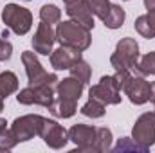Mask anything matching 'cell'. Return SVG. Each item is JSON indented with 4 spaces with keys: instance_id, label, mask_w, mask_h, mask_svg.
<instances>
[{
    "instance_id": "5bb4252c",
    "label": "cell",
    "mask_w": 155,
    "mask_h": 153,
    "mask_svg": "<svg viewBox=\"0 0 155 153\" xmlns=\"http://www.w3.org/2000/svg\"><path fill=\"white\" fill-rule=\"evenodd\" d=\"M67 15L71 20H74L76 24L87 27V29H94V13L90 9L88 0H78L74 4H67Z\"/></svg>"
},
{
    "instance_id": "2e32d148",
    "label": "cell",
    "mask_w": 155,
    "mask_h": 153,
    "mask_svg": "<svg viewBox=\"0 0 155 153\" xmlns=\"http://www.w3.org/2000/svg\"><path fill=\"white\" fill-rule=\"evenodd\" d=\"M78 110V101H71V99H63V97H56L54 103L49 106V112L54 117L60 119H69L76 114Z\"/></svg>"
},
{
    "instance_id": "ac0fdd59",
    "label": "cell",
    "mask_w": 155,
    "mask_h": 153,
    "mask_svg": "<svg viewBox=\"0 0 155 153\" xmlns=\"http://www.w3.org/2000/svg\"><path fill=\"white\" fill-rule=\"evenodd\" d=\"M112 150V132L108 128H96V139H94V151L105 153Z\"/></svg>"
},
{
    "instance_id": "d6986e66",
    "label": "cell",
    "mask_w": 155,
    "mask_h": 153,
    "mask_svg": "<svg viewBox=\"0 0 155 153\" xmlns=\"http://www.w3.org/2000/svg\"><path fill=\"white\" fill-rule=\"evenodd\" d=\"M16 90H18V77H16V74L11 72V70L2 72L0 74V96L5 99L7 96L15 94Z\"/></svg>"
},
{
    "instance_id": "d6a6232c",
    "label": "cell",
    "mask_w": 155,
    "mask_h": 153,
    "mask_svg": "<svg viewBox=\"0 0 155 153\" xmlns=\"http://www.w3.org/2000/svg\"><path fill=\"white\" fill-rule=\"evenodd\" d=\"M2 36H4V38H7V36H9V31H7V29H4V33H2Z\"/></svg>"
},
{
    "instance_id": "3957f363",
    "label": "cell",
    "mask_w": 155,
    "mask_h": 153,
    "mask_svg": "<svg viewBox=\"0 0 155 153\" xmlns=\"http://www.w3.org/2000/svg\"><path fill=\"white\" fill-rule=\"evenodd\" d=\"M2 22L15 34L24 36L29 33V29L33 25V15L29 9H25L18 4H7L2 11Z\"/></svg>"
},
{
    "instance_id": "8fae6325",
    "label": "cell",
    "mask_w": 155,
    "mask_h": 153,
    "mask_svg": "<svg viewBox=\"0 0 155 153\" xmlns=\"http://www.w3.org/2000/svg\"><path fill=\"white\" fill-rule=\"evenodd\" d=\"M69 141L76 144L74 151L81 153H96L94 151V139H96V128L88 124H74L69 132Z\"/></svg>"
},
{
    "instance_id": "7c38bea8",
    "label": "cell",
    "mask_w": 155,
    "mask_h": 153,
    "mask_svg": "<svg viewBox=\"0 0 155 153\" xmlns=\"http://www.w3.org/2000/svg\"><path fill=\"white\" fill-rule=\"evenodd\" d=\"M54 41H56V31L49 24H45V22L38 24V29L35 33V38H33V49H35V52L41 54V56H49L52 52Z\"/></svg>"
},
{
    "instance_id": "4316f807",
    "label": "cell",
    "mask_w": 155,
    "mask_h": 153,
    "mask_svg": "<svg viewBox=\"0 0 155 153\" xmlns=\"http://www.w3.org/2000/svg\"><path fill=\"white\" fill-rule=\"evenodd\" d=\"M16 144H18V141H16V137L11 130H5V132L0 133V151H9Z\"/></svg>"
},
{
    "instance_id": "1f68e13d",
    "label": "cell",
    "mask_w": 155,
    "mask_h": 153,
    "mask_svg": "<svg viewBox=\"0 0 155 153\" xmlns=\"http://www.w3.org/2000/svg\"><path fill=\"white\" fill-rule=\"evenodd\" d=\"M2 110H4V97L0 96V112H2Z\"/></svg>"
},
{
    "instance_id": "ffe728a7",
    "label": "cell",
    "mask_w": 155,
    "mask_h": 153,
    "mask_svg": "<svg viewBox=\"0 0 155 153\" xmlns=\"http://www.w3.org/2000/svg\"><path fill=\"white\" fill-rule=\"evenodd\" d=\"M71 70V76L76 77L78 81H81L83 85H87L88 81H90V76H92V69H90V65L83 60V58H79L76 63L69 69Z\"/></svg>"
},
{
    "instance_id": "f1b7e54d",
    "label": "cell",
    "mask_w": 155,
    "mask_h": 153,
    "mask_svg": "<svg viewBox=\"0 0 155 153\" xmlns=\"http://www.w3.org/2000/svg\"><path fill=\"white\" fill-rule=\"evenodd\" d=\"M144 7L148 11H153L155 9V0H144Z\"/></svg>"
},
{
    "instance_id": "7402d4cb",
    "label": "cell",
    "mask_w": 155,
    "mask_h": 153,
    "mask_svg": "<svg viewBox=\"0 0 155 153\" xmlns=\"http://www.w3.org/2000/svg\"><path fill=\"white\" fill-rule=\"evenodd\" d=\"M105 103H101V101H97V99H94V97H90L83 106H81V114L85 115V117H92V119H99V117H103L105 115Z\"/></svg>"
},
{
    "instance_id": "30bf717a",
    "label": "cell",
    "mask_w": 155,
    "mask_h": 153,
    "mask_svg": "<svg viewBox=\"0 0 155 153\" xmlns=\"http://www.w3.org/2000/svg\"><path fill=\"white\" fill-rule=\"evenodd\" d=\"M40 137H41L43 142H45L49 148H52V150H61V148L69 142V133H67V130H65L61 124H58L56 121H52V119H45V121H43Z\"/></svg>"
},
{
    "instance_id": "6da1fadb",
    "label": "cell",
    "mask_w": 155,
    "mask_h": 153,
    "mask_svg": "<svg viewBox=\"0 0 155 153\" xmlns=\"http://www.w3.org/2000/svg\"><path fill=\"white\" fill-rule=\"evenodd\" d=\"M56 41H60V45H67L83 52L90 47L92 34H90V29L76 24L74 20H67V22H58Z\"/></svg>"
},
{
    "instance_id": "44dd1931",
    "label": "cell",
    "mask_w": 155,
    "mask_h": 153,
    "mask_svg": "<svg viewBox=\"0 0 155 153\" xmlns=\"http://www.w3.org/2000/svg\"><path fill=\"white\" fill-rule=\"evenodd\" d=\"M134 72L139 74V76H155V50L144 54L139 60V63L135 65Z\"/></svg>"
},
{
    "instance_id": "ba28073f",
    "label": "cell",
    "mask_w": 155,
    "mask_h": 153,
    "mask_svg": "<svg viewBox=\"0 0 155 153\" xmlns=\"http://www.w3.org/2000/svg\"><path fill=\"white\" fill-rule=\"evenodd\" d=\"M132 139L146 151L155 144V112L143 114L132 128Z\"/></svg>"
},
{
    "instance_id": "484cf974",
    "label": "cell",
    "mask_w": 155,
    "mask_h": 153,
    "mask_svg": "<svg viewBox=\"0 0 155 153\" xmlns=\"http://www.w3.org/2000/svg\"><path fill=\"white\" fill-rule=\"evenodd\" d=\"M88 4H90V9H92L94 16H97L101 20H105V16L110 11V5H112L110 0H88Z\"/></svg>"
},
{
    "instance_id": "836d02e7",
    "label": "cell",
    "mask_w": 155,
    "mask_h": 153,
    "mask_svg": "<svg viewBox=\"0 0 155 153\" xmlns=\"http://www.w3.org/2000/svg\"><path fill=\"white\" fill-rule=\"evenodd\" d=\"M63 2H65V5H67V4H74V2H78V0H63Z\"/></svg>"
},
{
    "instance_id": "4fadbf2b",
    "label": "cell",
    "mask_w": 155,
    "mask_h": 153,
    "mask_svg": "<svg viewBox=\"0 0 155 153\" xmlns=\"http://www.w3.org/2000/svg\"><path fill=\"white\" fill-rule=\"evenodd\" d=\"M79 58H81V50L67 45H60L56 50L51 52V65L54 70H69Z\"/></svg>"
},
{
    "instance_id": "7a4b0ae2",
    "label": "cell",
    "mask_w": 155,
    "mask_h": 153,
    "mask_svg": "<svg viewBox=\"0 0 155 153\" xmlns=\"http://www.w3.org/2000/svg\"><path fill=\"white\" fill-rule=\"evenodd\" d=\"M139 63V45L134 38H123L117 41L116 50L110 56V65L116 70H134Z\"/></svg>"
},
{
    "instance_id": "e575fe53",
    "label": "cell",
    "mask_w": 155,
    "mask_h": 153,
    "mask_svg": "<svg viewBox=\"0 0 155 153\" xmlns=\"http://www.w3.org/2000/svg\"><path fill=\"white\" fill-rule=\"evenodd\" d=\"M124 2H128V0H124Z\"/></svg>"
},
{
    "instance_id": "83f0119b",
    "label": "cell",
    "mask_w": 155,
    "mask_h": 153,
    "mask_svg": "<svg viewBox=\"0 0 155 153\" xmlns=\"http://www.w3.org/2000/svg\"><path fill=\"white\" fill-rule=\"evenodd\" d=\"M11 54H13L11 41H7V38H4V36H0V61L11 60Z\"/></svg>"
},
{
    "instance_id": "8992f818",
    "label": "cell",
    "mask_w": 155,
    "mask_h": 153,
    "mask_svg": "<svg viewBox=\"0 0 155 153\" xmlns=\"http://www.w3.org/2000/svg\"><path fill=\"white\" fill-rule=\"evenodd\" d=\"M54 92H56V86H47V85L31 86L29 85L27 88H24V90L18 92L16 101L20 105H27V106L29 105H40V106L49 108L54 103V99H56Z\"/></svg>"
},
{
    "instance_id": "d590c367",
    "label": "cell",
    "mask_w": 155,
    "mask_h": 153,
    "mask_svg": "<svg viewBox=\"0 0 155 153\" xmlns=\"http://www.w3.org/2000/svg\"><path fill=\"white\" fill-rule=\"evenodd\" d=\"M153 106H155V103H153Z\"/></svg>"
},
{
    "instance_id": "cb8c5ba5",
    "label": "cell",
    "mask_w": 155,
    "mask_h": 153,
    "mask_svg": "<svg viewBox=\"0 0 155 153\" xmlns=\"http://www.w3.org/2000/svg\"><path fill=\"white\" fill-rule=\"evenodd\" d=\"M135 31L143 36V38H155V29L150 24V20L146 18V15H141L135 18Z\"/></svg>"
},
{
    "instance_id": "f546056e",
    "label": "cell",
    "mask_w": 155,
    "mask_h": 153,
    "mask_svg": "<svg viewBox=\"0 0 155 153\" xmlns=\"http://www.w3.org/2000/svg\"><path fill=\"white\" fill-rule=\"evenodd\" d=\"M146 18L150 20V24L153 25V29H155V9H153V11H148V15H146Z\"/></svg>"
},
{
    "instance_id": "277c9868",
    "label": "cell",
    "mask_w": 155,
    "mask_h": 153,
    "mask_svg": "<svg viewBox=\"0 0 155 153\" xmlns=\"http://www.w3.org/2000/svg\"><path fill=\"white\" fill-rule=\"evenodd\" d=\"M22 63L25 67V74L29 79L31 86H40V85H47V86H56L58 85V76L56 74H49L45 72V69L41 67L40 60L36 58L35 52L31 50H24L22 52Z\"/></svg>"
},
{
    "instance_id": "e0dca14e",
    "label": "cell",
    "mask_w": 155,
    "mask_h": 153,
    "mask_svg": "<svg viewBox=\"0 0 155 153\" xmlns=\"http://www.w3.org/2000/svg\"><path fill=\"white\" fill-rule=\"evenodd\" d=\"M124 20H126L124 9H123L121 5H117V4H112L108 15H107L105 20H103V24H105V27H108V29H119V27L124 24Z\"/></svg>"
},
{
    "instance_id": "4dcf8cb0",
    "label": "cell",
    "mask_w": 155,
    "mask_h": 153,
    "mask_svg": "<svg viewBox=\"0 0 155 153\" xmlns=\"http://www.w3.org/2000/svg\"><path fill=\"white\" fill-rule=\"evenodd\" d=\"M5 130H7V121L0 117V133H2V132H5Z\"/></svg>"
},
{
    "instance_id": "9a60e30c",
    "label": "cell",
    "mask_w": 155,
    "mask_h": 153,
    "mask_svg": "<svg viewBox=\"0 0 155 153\" xmlns=\"http://www.w3.org/2000/svg\"><path fill=\"white\" fill-rule=\"evenodd\" d=\"M85 85L81 81H78L76 77H65L61 81H58L56 85V97H63V99H71V101H79L81 94H83Z\"/></svg>"
},
{
    "instance_id": "d4e9b609",
    "label": "cell",
    "mask_w": 155,
    "mask_h": 153,
    "mask_svg": "<svg viewBox=\"0 0 155 153\" xmlns=\"http://www.w3.org/2000/svg\"><path fill=\"white\" fill-rule=\"evenodd\" d=\"M112 150H114L116 153H124V151H141V153H144L146 151L143 146H139L134 139H128V137L119 139V142H117Z\"/></svg>"
},
{
    "instance_id": "603a6c76",
    "label": "cell",
    "mask_w": 155,
    "mask_h": 153,
    "mask_svg": "<svg viewBox=\"0 0 155 153\" xmlns=\"http://www.w3.org/2000/svg\"><path fill=\"white\" fill-rule=\"evenodd\" d=\"M40 18H41V22L52 25V24H58V22H60L61 11H60V7L54 5V4H45V5L40 7Z\"/></svg>"
},
{
    "instance_id": "52a82bcc",
    "label": "cell",
    "mask_w": 155,
    "mask_h": 153,
    "mask_svg": "<svg viewBox=\"0 0 155 153\" xmlns=\"http://www.w3.org/2000/svg\"><path fill=\"white\" fill-rule=\"evenodd\" d=\"M88 96L105 105H119L121 103V86L114 76H103L97 85L90 86Z\"/></svg>"
},
{
    "instance_id": "5b68a950",
    "label": "cell",
    "mask_w": 155,
    "mask_h": 153,
    "mask_svg": "<svg viewBox=\"0 0 155 153\" xmlns=\"http://www.w3.org/2000/svg\"><path fill=\"white\" fill-rule=\"evenodd\" d=\"M45 117H41L38 114H27L22 115L18 119H15V122L11 124V132L15 133L18 142H25L35 139L36 135H40L41 126H43Z\"/></svg>"
},
{
    "instance_id": "9c48e42d",
    "label": "cell",
    "mask_w": 155,
    "mask_h": 153,
    "mask_svg": "<svg viewBox=\"0 0 155 153\" xmlns=\"http://www.w3.org/2000/svg\"><path fill=\"white\" fill-rule=\"evenodd\" d=\"M121 90L128 96V99L134 105H144L152 99V83L139 74H132L123 83Z\"/></svg>"
}]
</instances>
